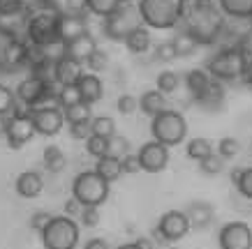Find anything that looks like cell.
I'll use <instances>...</instances> for the list:
<instances>
[{
  "mask_svg": "<svg viewBox=\"0 0 252 249\" xmlns=\"http://www.w3.org/2000/svg\"><path fill=\"white\" fill-rule=\"evenodd\" d=\"M222 9L215 7L213 0H192L190 14H183L185 32L197 39V44H213L224 30Z\"/></svg>",
  "mask_w": 252,
  "mask_h": 249,
  "instance_id": "1",
  "label": "cell"
},
{
  "mask_svg": "<svg viewBox=\"0 0 252 249\" xmlns=\"http://www.w3.org/2000/svg\"><path fill=\"white\" fill-rule=\"evenodd\" d=\"M139 12L146 28L169 30L183 21L185 2L183 0H139Z\"/></svg>",
  "mask_w": 252,
  "mask_h": 249,
  "instance_id": "2",
  "label": "cell"
},
{
  "mask_svg": "<svg viewBox=\"0 0 252 249\" xmlns=\"http://www.w3.org/2000/svg\"><path fill=\"white\" fill-rule=\"evenodd\" d=\"M144 26L141 21V12H139V2L134 0H121V5L116 7L114 14H109L102 23V30L111 42H125L134 28Z\"/></svg>",
  "mask_w": 252,
  "mask_h": 249,
  "instance_id": "3",
  "label": "cell"
},
{
  "mask_svg": "<svg viewBox=\"0 0 252 249\" xmlns=\"http://www.w3.org/2000/svg\"><path fill=\"white\" fill-rule=\"evenodd\" d=\"M151 134H153V141L171 148V145H178L185 141L188 122H185L183 113H178L174 109H164L162 113H158L151 120Z\"/></svg>",
  "mask_w": 252,
  "mask_h": 249,
  "instance_id": "4",
  "label": "cell"
},
{
  "mask_svg": "<svg viewBox=\"0 0 252 249\" xmlns=\"http://www.w3.org/2000/svg\"><path fill=\"white\" fill-rule=\"evenodd\" d=\"M39 235L44 249H74L79 245V224L69 215H54Z\"/></svg>",
  "mask_w": 252,
  "mask_h": 249,
  "instance_id": "5",
  "label": "cell"
},
{
  "mask_svg": "<svg viewBox=\"0 0 252 249\" xmlns=\"http://www.w3.org/2000/svg\"><path fill=\"white\" fill-rule=\"evenodd\" d=\"M245 65H248V58H245L243 51L234 44V46L220 49V51L208 60V72H211V79L234 81V79H241V76H243Z\"/></svg>",
  "mask_w": 252,
  "mask_h": 249,
  "instance_id": "6",
  "label": "cell"
},
{
  "mask_svg": "<svg viewBox=\"0 0 252 249\" xmlns=\"http://www.w3.org/2000/svg\"><path fill=\"white\" fill-rule=\"evenodd\" d=\"M109 185L111 182H107L95 171H84L72 182V196L77 198L81 205H95V208H99L102 203H107Z\"/></svg>",
  "mask_w": 252,
  "mask_h": 249,
  "instance_id": "7",
  "label": "cell"
},
{
  "mask_svg": "<svg viewBox=\"0 0 252 249\" xmlns=\"http://www.w3.org/2000/svg\"><path fill=\"white\" fill-rule=\"evenodd\" d=\"M26 35L31 39V44L44 46V49L61 44V39H58V12L42 9L35 16H31L26 23Z\"/></svg>",
  "mask_w": 252,
  "mask_h": 249,
  "instance_id": "8",
  "label": "cell"
},
{
  "mask_svg": "<svg viewBox=\"0 0 252 249\" xmlns=\"http://www.w3.org/2000/svg\"><path fill=\"white\" fill-rule=\"evenodd\" d=\"M26 109H28V115L37 134L56 136L63 129V122H65L63 109L58 106H26Z\"/></svg>",
  "mask_w": 252,
  "mask_h": 249,
  "instance_id": "9",
  "label": "cell"
},
{
  "mask_svg": "<svg viewBox=\"0 0 252 249\" xmlns=\"http://www.w3.org/2000/svg\"><path fill=\"white\" fill-rule=\"evenodd\" d=\"M190 219H188V215H185L183 210H167L164 215L160 217V221H158V226H155V231L162 235V240L164 242H178L181 238H185L188 235V231H190Z\"/></svg>",
  "mask_w": 252,
  "mask_h": 249,
  "instance_id": "10",
  "label": "cell"
},
{
  "mask_svg": "<svg viewBox=\"0 0 252 249\" xmlns=\"http://www.w3.org/2000/svg\"><path fill=\"white\" fill-rule=\"evenodd\" d=\"M220 249H252V228L245 221H229L218 235Z\"/></svg>",
  "mask_w": 252,
  "mask_h": 249,
  "instance_id": "11",
  "label": "cell"
},
{
  "mask_svg": "<svg viewBox=\"0 0 252 249\" xmlns=\"http://www.w3.org/2000/svg\"><path fill=\"white\" fill-rule=\"evenodd\" d=\"M35 134H37V132H35V127H32V120H31V115H28V109H26L23 113L9 118L5 138H7V145L12 148V150H21L26 143H31V138Z\"/></svg>",
  "mask_w": 252,
  "mask_h": 249,
  "instance_id": "12",
  "label": "cell"
},
{
  "mask_svg": "<svg viewBox=\"0 0 252 249\" xmlns=\"http://www.w3.org/2000/svg\"><path fill=\"white\" fill-rule=\"evenodd\" d=\"M137 157L139 164H141V171H146V173H162L169 166V148L158 143V141H151V143H144L139 148Z\"/></svg>",
  "mask_w": 252,
  "mask_h": 249,
  "instance_id": "13",
  "label": "cell"
},
{
  "mask_svg": "<svg viewBox=\"0 0 252 249\" xmlns=\"http://www.w3.org/2000/svg\"><path fill=\"white\" fill-rule=\"evenodd\" d=\"M26 65H28V44H23L21 39H9L0 49V72L14 74Z\"/></svg>",
  "mask_w": 252,
  "mask_h": 249,
  "instance_id": "14",
  "label": "cell"
},
{
  "mask_svg": "<svg viewBox=\"0 0 252 249\" xmlns=\"http://www.w3.org/2000/svg\"><path fill=\"white\" fill-rule=\"evenodd\" d=\"M56 81H46L42 76L31 74L28 79H23L19 85H16V99L21 102L23 106H37L42 102V97L46 95V90L54 85Z\"/></svg>",
  "mask_w": 252,
  "mask_h": 249,
  "instance_id": "15",
  "label": "cell"
},
{
  "mask_svg": "<svg viewBox=\"0 0 252 249\" xmlns=\"http://www.w3.org/2000/svg\"><path fill=\"white\" fill-rule=\"evenodd\" d=\"M86 32H88L86 14H58V39L63 46Z\"/></svg>",
  "mask_w": 252,
  "mask_h": 249,
  "instance_id": "16",
  "label": "cell"
},
{
  "mask_svg": "<svg viewBox=\"0 0 252 249\" xmlns=\"http://www.w3.org/2000/svg\"><path fill=\"white\" fill-rule=\"evenodd\" d=\"M81 76H84L81 62H77L74 58L63 53L61 58L54 60V81L58 85H77Z\"/></svg>",
  "mask_w": 252,
  "mask_h": 249,
  "instance_id": "17",
  "label": "cell"
},
{
  "mask_svg": "<svg viewBox=\"0 0 252 249\" xmlns=\"http://www.w3.org/2000/svg\"><path fill=\"white\" fill-rule=\"evenodd\" d=\"M14 189L21 198H35L42 194L44 180H42V175H39L37 171H23V173H19V178H16Z\"/></svg>",
  "mask_w": 252,
  "mask_h": 249,
  "instance_id": "18",
  "label": "cell"
},
{
  "mask_svg": "<svg viewBox=\"0 0 252 249\" xmlns=\"http://www.w3.org/2000/svg\"><path fill=\"white\" fill-rule=\"evenodd\" d=\"M188 219H190V226L194 231H204V228L211 226V221L215 217V210L213 205L206 203V201H194V203L188 205V210H185Z\"/></svg>",
  "mask_w": 252,
  "mask_h": 249,
  "instance_id": "19",
  "label": "cell"
},
{
  "mask_svg": "<svg viewBox=\"0 0 252 249\" xmlns=\"http://www.w3.org/2000/svg\"><path fill=\"white\" fill-rule=\"evenodd\" d=\"M77 88L81 92V102H86V104H97L104 95V85H102L97 74H84L79 79Z\"/></svg>",
  "mask_w": 252,
  "mask_h": 249,
  "instance_id": "20",
  "label": "cell"
},
{
  "mask_svg": "<svg viewBox=\"0 0 252 249\" xmlns=\"http://www.w3.org/2000/svg\"><path fill=\"white\" fill-rule=\"evenodd\" d=\"M97 49V42L86 32V35H81V37L72 39L69 44H65V55H69V58H74L77 62H86L88 58H91V53Z\"/></svg>",
  "mask_w": 252,
  "mask_h": 249,
  "instance_id": "21",
  "label": "cell"
},
{
  "mask_svg": "<svg viewBox=\"0 0 252 249\" xmlns=\"http://www.w3.org/2000/svg\"><path fill=\"white\" fill-rule=\"evenodd\" d=\"M185 85H188V92L192 95V99L201 102V97L206 95L208 85H211V76L204 72V69H192L185 76Z\"/></svg>",
  "mask_w": 252,
  "mask_h": 249,
  "instance_id": "22",
  "label": "cell"
},
{
  "mask_svg": "<svg viewBox=\"0 0 252 249\" xmlns=\"http://www.w3.org/2000/svg\"><path fill=\"white\" fill-rule=\"evenodd\" d=\"M95 173L102 175L107 182H114L123 175V166H121V157L118 155H104L97 159L95 164Z\"/></svg>",
  "mask_w": 252,
  "mask_h": 249,
  "instance_id": "23",
  "label": "cell"
},
{
  "mask_svg": "<svg viewBox=\"0 0 252 249\" xmlns=\"http://www.w3.org/2000/svg\"><path fill=\"white\" fill-rule=\"evenodd\" d=\"M139 109H141V113L155 118L158 113H162V111L167 109L164 92H160V90H146L144 95H141V99H139Z\"/></svg>",
  "mask_w": 252,
  "mask_h": 249,
  "instance_id": "24",
  "label": "cell"
},
{
  "mask_svg": "<svg viewBox=\"0 0 252 249\" xmlns=\"http://www.w3.org/2000/svg\"><path fill=\"white\" fill-rule=\"evenodd\" d=\"M218 7L222 14L231 19H250L252 16V0H218Z\"/></svg>",
  "mask_w": 252,
  "mask_h": 249,
  "instance_id": "25",
  "label": "cell"
},
{
  "mask_svg": "<svg viewBox=\"0 0 252 249\" xmlns=\"http://www.w3.org/2000/svg\"><path fill=\"white\" fill-rule=\"evenodd\" d=\"M125 46H127V51L134 53V55L146 53L148 46H151V32H148V28H146V26L134 28V30L127 35V39H125Z\"/></svg>",
  "mask_w": 252,
  "mask_h": 249,
  "instance_id": "26",
  "label": "cell"
},
{
  "mask_svg": "<svg viewBox=\"0 0 252 249\" xmlns=\"http://www.w3.org/2000/svg\"><path fill=\"white\" fill-rule=\"evenodd\" d=\"M67 166V157L58 145H46L44 148V168L49 173H63Z\"/></svg>",
  "mask_w": 252,
  "mask_h": 249,
  "instance_id": "27",
  "label": "cell"
},
{
  "mask_svg": "<svg viewBox=\"0 0 252 249\" xmlns=\"http://www.w3.org/2000/svg\"><path fill=\"white\" fill-rule=\"evenodd\" d=\"M199 104L204 106V109H220V106L224 104V85H222V81L211 79V85H208L206 95L201 97Z\"/></svg>",
  "mask_w": 252,
  "mask_h": 249,
  "instance_id": "28",
  "label": "cell"
},
{
  "mask_svg": "<svg viewBox=\"0 0 252 249\" xmlns=\"http://www.w3.org/2000/svg\"><path fill=\"white\" fill-rule=\"evenodd\" d=\"M185 152H188L190 159L201 162V159H206L208 155H213V143H211L208 138H204V136H197V138H192L190 143H188Z\"/></svg>",
  "mask_w": 252,
  "mask_h": 249,
  "instance_id": "29",
  "label": "cell"
},
{
  "mask_svg": "<svg viewBox=\"0 0 252 249\" xmlns=\"http://www.w3.org/2000/svg\"><path fill=\"white\" fill-rule=\"evenodd\" d=\"M86 152H88L91 157H95V159L104 157V155H111V138L91 134L88 138H86Z\"/></svg>",
  "mask_w": 252,
  "mask_h": 249,
  "instance_id": "30",
  "label": "cell"
},
{
  "mask_svg": "<svg viewBox=\"0 0 252 249\" xmlns=\"http://www.w3.org/2000/svg\"><path fill=\"white\" fill-rule=\"evenodd\" d=\"M23 0H0V23L5 21H21L23 19Z\"/></svg>",
  "mask_w": 252,
  "mask_h": 249,
  "instance_id": "31",
  "label": "cell"
},
{
  "mask_svg": "<svg viewBox=\"0 0 252 249\" xmlns=\"http://www.w3.org/2000/svg\"><path fill=\"white\" fill-rule=\"evenodd\" d=\"M171 44H174V49H176V53H178V58H188V55H192V53L197 51V39L192 37L190 32H185V30H181V32H176V37L171 39Z\"/></svg>",
  "mask_w": 252,
  "mask_h": 249,
  "instance_id": "32",
  "label": "cell"
},
{
  "mask_svg": "<svg viewBox=\"0 0 252 249\" xmlns=\"http://www.w3.org/2000/svg\"><path fill=\"white\" fill-rule=\"evenodd\" d=\"M63 115H65L67 125L93 120V118H91V104H86V102H79V104H74V106H67V109H63Z\"/></svg>",
  "mask_w": 252,
  "mask_h": 249,
  "instance_id": "33",
  "label": "cell"
},
{
  "mask_svg": "<svg viewBox=\"0 0 252 249\" xmlns=\"http://www.w3.org/2000/svg\"><path fill=\"white\" fill-rule=\"evenodd\" d=\"M118 5H121V0H86V12L107 19L109 14H114Z\"/></svg>",
  "mask_w": 252,
  "mask_h": 249,
  "instance_id": "34",
  "label": "cell"
},
{
  "mask_svg": "<svg viewBox=\"0 0 252 249\" xmlns=\"http://www.w3.org/2000/svg\"><path fill=\"white\" fill-rule=\"evenodd\" d=\"M91 129H93V134L104 136V138H114L116 136V122H114V118H109V115H97V118H93Z\"/></svg>",
  "mask_w": 252,
  "mask_h": 249,
  "instance_id": "35",
  "label": "cell"
},
{
  "mask_svg": "<svg viewBox=\"0 0 252 249\" xmlns=\"http://www.w3.org/2000/svg\"><path fill=\"white\" fill-rule=\"evenodd\" d=\"M155 83H158V90L160 92L171 95V92L178 90V85H181V76L176 74V72H171V69H167V72H162V74L155 79Z\"/></svg>",
  "mask_w": 252,
  "mask_h": 249,
  "instance_id": "36",
  "label": "cell"
},
{
  "mask_svg": "<svg viewBox=\"0 0 252 249\" xmlns=\"http://www.w3.org/2000/svg\"><path fill=\"white\" fill-rule=\"evenodd\" d=\"M81 102V92H79L77 85H61L58 90V106L67 109V106H74Z\"/></svg>",
  "mask_w": 252,
  "mask_h": 249,
  "instance_id": "37",
  "label": "cell"
},
{
  "mask_svg": "<svg viewBox=\"0 0 252 249\" xmlns=\"http://www.w3.org/2000/svg\"><path fill=\"white\" fill-rule=\"evenodd\" d=\"M222 168H224V159L220 155H215V152L199 162V171L204 175H218V173H222Z\"/></svg>",
  "mask_w": 252,
  "mask_h": 249,
  "instance_id": "38",
  "label": "cell"
},
{
  "mask_svg": "<svg viewBox=\"0 0 252 249\" xmlns=\"http://www.w3.org/2000/svg\"><path fill=\"white\" fill-rule=\"evenodd\" d=\"M16 109V95L0 83V115H12Z\"/></svg>",
  "mask_w": 252,
  "mask_h": 249,
  "instance_id": "39",
  "label": "cell"
},
{
  "mask_svg": "<svg viewBox=\"0 0 252 249\" xmlns=\"http://www.w3.org/2000/svg\"><path fill=\"white\" fill-rule=\"evenodd\" d=\"M238 150H241V145H238V141L234 136H224V138H220V143H218V155L222 159H234L238 155Z\"/></svg>",
  "mask_w": 252,
  "mask_h": 249,
  "instance_id": "40",
  "label": "cell"
},
{
  "mask_svg": "<svg viewBox=\"0 0 252 249\" xmlns=\"http://www.w3.org/2000/svg\"><path fill=\"white\" fill-rule=\"evenodd\" d=\"M86 65H88V69H91V74H97V72H104L109 65V55L102 49H95V51L91 53V58L86 60Z\"/></svg>",
  "mask_w": 252,
  "mask_h": 249,
  "instance_id": "41",
  "label": "cell"
},
{
  "mask_svg": "<svg viewBox=\"0 0 252 249\" xmlns=\"http://www.w3.org/2000/svg\"><path fill=\"white\" fill-rule=\"evenodd\" d=\"M79 221L84 228H95L99 224V208L95 205H84L81 212H79Z\"/></svg>",
  "mask_w": 252,
  "mask_h": 249,
  "instance_id": "42",
  "label": "cell"
},
{
  "mask_svg": "<svg viewBox=\"0 0 252 249\" xmlns=\"http://www.w3.org/2000/svg\"><path fill=\"white\" fill-rule=\"evenodd\" d=\"M153 55H155V60L158 62H174L176 58H178V53H176V49H174L171 42H162V44H158L155 46V51H153Z\"/></svg>",
  "mask_w": 252,
  "mask_h": 249,
  "instance_id": "43",
  "label": "cell"
},
{
  "mask_svg": "<svg viewBox=\"0 0 252 249\" xmlns=\"http://www.w3.org/2000/svg\"><path fill=\"white\" fill-rule=\"evenodd\" d=\"M116 109H118L121 115H132L139 109V99L132 97V95H121L118 102H116Z\"/></svg>",
  "mask_w": 252,
  "mask_h": 249,
  "instance_id": "44",
  "label": "cell"
},
{
  "mask_svg": "<svg viewBox=\"0 0 252 249\" xmlns=\"http://www.w3.org/2000/svg\"><path fill=\"white\" fill-rule=\"evenodd\" d=\"M236 189L238 194L245 198H250L252 201V166L250 168H243V173H241V180L236 182Z\"/></svg>",
  "mask_w": 252,
  "mask_h": 249,
  "instance_id": "45",
  "label": "cell"
},
{
  "mask_svg": "<svg viewBox=\"0 0 252 249\" xmlns=\"http://www.w3.org/2000/svg\"><path fill=\"white\" fill-rule=\"evenodd\" d=\"M51 212H46V210H37V212H32L31 215V221H28V226L32 228V231H37V233H42L44 231V226L51 221Z\"/></svg>",
  "mask_w": 252,
  "mask_h": 249,
  "instance_id": "46",
  "label": "cell"
},
{
  "mask_svg": "<svg viewBox=\"0 0 252 249\" xmlns=\"http://www.w3.org/2000/svg\"><path fill=\"white\" fill-rule=\"evenodd\" d=\"M91 134H93L91 120H86V122H74V125H69V136H72L74 141H86V138H88Z\"/></svg>",
  "mask_w": 252,
  "mask_h": 249,
  "instance_id": "47",
  "label": "cell"
},
{
  "mask_svg": "<svg viewBox=\"0 0 252 249\" xmlns=\"http://www.w3.org/2000/svg\"><path fill=\"white\" fill-rule=\"evenodd\" d=\"M121 166H123V173H127V175H134V173H139V171H141L139 157H137V155H132V152H127V155H123Z\"/></svg>",
  "mask_w": 252,
  "mask_h": 249,
  "instance_id": "48",
  "label": "cell"
},
{
  "mask_svg": "<svg viewBox=\"0 0 252 249\" xmlns=\"http://www.w3.org/2000/svg\"><path fill=\"white\" fill-rule=\"evenodd\" d=\"M236 46L243 51V55L248 58V60H252V26L243 32V35H241V37H238Z\"/></svg>",
  "mask_w": 252,
  "mask_h": 249,
  "instance_id": "49",
  "label": "cell"
},
{
  "mask_svg": "<svg viewBox=\"0 0 252 249\" xmlns=\"http://www.w3.org/2000/svg\"><path fill=\"white\" fill-rule=\"evenodd\" d=\"M81 208H84V205H81V203L77 201V198L72 196V198L67 201V203H65V215H69V217H79Z\"/></svg>",
  "mask_w": 252,
  "mask_h": 249,
  "instance_id": "50",
  "label": "cell"
},
{
  "mask_svg": "<svg viewBox=\"0 0 252 249\" xmlns=\"http://www.w3.org/2000/svg\"><path fill=\"white\" fill-rule=\"evenodd\" d=\"M69 14H86V0H67Z\"/></svg>",
  "mask_w": 252,
  "mask_h": 249,
  "instance_id": "51",
  "label": "cell"
},
{
  "mask_svg": "<svg viewBox=\"0 0 252 249\" xmlns=\"http://www.w3.org/2000/svg\"><path fill=\"white\" fill-rule=\"evenodd\" d=\"M84 249H109V242L104 238H91V240H86Z\"/></svg>",
  "mask_w": 252,
  "mask_h": 249,
  "instance_id": "52",
  "label": "cell"
},
{
  "mask_svg": "<svg viewBox=\"0 0 252 249\" xmlns=\"http://www.w3.org/2000/svg\"><path fill=\"white\" fill-rule=\"evenodd\" d=\"M139 245V247L141 249H155V242L151 240V238H146V235H141V238H137V240H134Z\"/></svg>",
  "mask_w": 252,
  "mask_h": 249,
  "instance_id": "53",
  "label": "cell"
},
{
  "mask_svg": "<svg viewBox=\"0 0 252 249\" xmlns=\"http://www.w3.org/2000/svg\"><path fill=\"white\" fill-rule=\"evenodd\" d=\"M243 81L248 83L252 88V60H248V65H245V72H243Z\"/></svg>",
  "mask_w": 252,
  "mask_h": 249,
  "instance_id": "54",
  "label": "cell"
},
{
  "mask_svg": "<svg viewBox=\"0 0 252 249\" xmlns=\"http://www.w3.org/2000/svg\"><path fill=\"white\" fill-rule=\"evenodd\" d=\"M9 118H12V115H0V136H5V134H7Z\"/></svg>",
  "mask_w": 252,
  "mask_h": 249,
  "instance_id": "55",
  "label": "cell"
},
{
  "mask_svg": "<svg viewBox=\"0 0 252 249\" xmlns=\"http://www.w3.org/2000/svg\"><path fill=\"white\" fill-rule=\"evenodd\" d=\"M241 173H243V168H234V171H231L229 178H231V182H234V185H236V182L241 180Z\"/></svg>",
  "mask_w": 252,
  "mask_h": 249,
  "instance_id": "56",
  "label": "cell"
},
{
  "mask_svg": "<svg viewBox=\"0 0 252 249\" xmlns=\"http://www.w3.org/2000/svg\"><path fill=\"white\" fill-rule=\"evenodd\" d=\"M116 249H141L137 245V242H125V245H121V247H116Z\"/></svg>",
  "mask_w": 252,
  "mask_h": 249,
  "instance_id": "57",
  "label": "cell"
},
{
  "mask_svg": "<svg viewBox=\"0 0 252 249\" xmlns=\"http://www.w3.org/2000/svg\"><path fill=\"white\" fill-rule=\"evenodd\" d=\"M183 2H185V5H188V2H192V0H183Z\"/></svg>",
  "mask_w": 252,
  "mask_h": 249,
  "instance_id": "58",
  "label": "cell"
},
{
  "mask_svg": "<svg viewBox=\"0 0 252 249\" xmlns=\"http://www.w3.org/2000/svg\"><path fill=\"white\" fill-rule=\"evenodd\" d=\"M250 21H252V16H250Z\"/></svg>",
  "mask_w": 252,
  "mask_h": 249,
  "instance_id": "59",
  "label": "cell"
}]
</instances>
